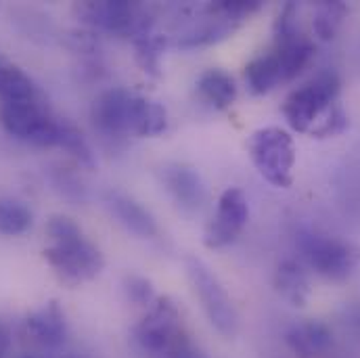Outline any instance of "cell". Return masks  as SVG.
<instances>
[{
  "label": "cell",
  "mask_w": 360,
  "mask_h": 358,
  "mask_svg": "<svg viewBox=\"0 0 360 358\" xmlns=\"http://www.w3.org/2000/svg\"><path fill=\"white\" fill-rule=\"evenodd\" d=\"M51 245L42 252L51 269L68 285L92 281L105 267L101 250L84 237L82 229L63 214L51 216L46 224Z\"/></svg>",
  "instance_id": "6da1fadb"
},
{
  "label": "cell",
  "mask_w": 360,
  "mask_h": 358,
  "mask_svg": "<svg viewBox=\"0 0 360 358\" xmlns=\"http://www.w3.org/2000/svg\"><path fill=\"white\" fill-rule=\"evenodd\" d=\"M248 153L266 182L276 188L291 186L295 145L287 130L276 126L256 130L248 141Z\"/></svg>",
  "instance_id": "7a4b0ae2"
},
{
  "label": "cell",
  "mask_w": 360,
  "mask_h": 358,
  "mask_svg": "<svg viewBox=\"0 0 360 358\" xmlns=\"http://www.w3.org/2000/svg\"><path fill=\"white\" fill-rule=\"evenodd\" d=\"M184 269H186L193 291L197 293L210 325L222 338H235L239 331V314H237V308H235L231 295L218 281V276L201 260H197L193 256H188L184 260Z\"/></svg>",
  "instance_id": "3957f363"
},
{
  "label": "cell",
  "mask_w": 360,
  "mask_h": 358,
  "mask_svg": "<svg viewBox=\"0 0 360 358\" xmlns=\"http://www.w3.org/2000/svg\"><path fill=\"white\" fill-rule=\"evenodd\" d=\"M0 124L6 134L17 141L30 143L34 147H57L61 120L51 115V111L38 103V98L2 103Z\"/></svg>",
  "instance_id": "277c9868"
},
{
  "label": "cell",
  "mask_w": 360,
  "mask_h": 358,
  "mask_svg": "<svg viewBox=\"0 0 360 358\" xmlns=\"http://www.w3.org/2000/svg\"><path fill=\"white\" fill-rule=\"evenodd\" d=\"M340 89L342 82L335 72H321L310 82L293 90L283 103V115L289 128L295 132H310L323 111L338 103Z\"/></svg>",
  "instance_id": "5b68a950"
},
{
  "label": "cell",
  "mask_w": 360,
  "mask_h": 358,
  "mask_svg": "<svg viewBox=\"0 0 360 358\" xmlns=\"http://www.w3.org/2000/svg\"><path fill=\"white\" fill-rule=\"evenodd\" d=\"M132 335L139 348L153 358L166 354L188 338L182 325V314L172 298H158L147 314L136 323Z\"/></svg>",
  "instance_id": "8992f818"
},
{
  "label": "cell",
  "mask_w": 360,
  "mask_h": 358,
  "mask_svg": "<svg viewBox=\"0 0 360 358\" xmlns=\"http://www.w3.org/2000/svg\"><path fill=\"white\" fill-rule=\"evenodd\" d=\"M297 248L310 269L331 281H346L359 267V254L335 237L304 233L297 239Z\"/></svg>",
  "instance_id": "52a82bcc"
},
{
  "label": "cell",
  "mask_w": 360,
  "mask_h": 358,
  "mask_svg": "<svg viewBox=\"0 0 360 358\" xmlns=\"http://www.w3.org/2000/svg\"><path fill=\"white\" fill-rule=\"evenodd\" d=\"M78 17L96 30L134 38L145 30H151V21L141 4L126 0H105V2H80L76 4Z\"/></svg>",
  "instance_id": "ba28073f"
},
{
  "label": "cell",
  "mask_w": 360,
  "mask_h": 358,
  "mask_svg": "<svg viewBox=\"0 0 360 358\" xmlns=\"http://www.w3.org/2000/svg\"><path fill=\"white\" fill-rule=\"evenodd\" d=\"M250 220V203L241 188H226L220 199L214 218L207 222L203 231V243L210 250H220L231 245Z\"/></svg>",
  "instance_id": "9c48e42d"
},
{
  "label": "cell",
  "mask_w": 360,
  "mask_h": 358,
  "mask_svg": "<svg viewBox=\"0 0 360 358\" xmlns=\"http://www.w3.org/2000/svg\"><path fill=\"white\" fill-rule=\"evenodd\" d=\"M134 96L136 94L124 89H109L101 92L90 107V120L94 130L111 141L130 136Z\"/></svg>",
  "instance_id": "30bf717a"
},
{
  "label": "cell",
  "mask_w": 360,
  "mask_h": 358,
  "mask_svg": "<svg viewBox=\"0 0 360 358\" xmlns=\"http://www.w3.org/2000/svg\"><path fill=\"white\" fill-rule=\"evenodd\" d=\"M23 333L40 348L55 350L68 340V319L59 302H49L23 321Z\"/></svg>",
  "instance_id": "8fae6325"
},
{
  "label": "cell",
  "mask_w": 360,
  "mask_h": 358,
  "mask_svg": "<svg viewBox=\"0 0 360 358\" xmlns=\"http://www.w3.org/2000/svg\"><path fill=\"white\" fill-rule=\"evenodd\" d=\"M162 182L166 191L174 197L182 210L195 212L205 203V184L197 170H193L186 164H166L162 166Z\"/></svg>",
  "instance_id": "7c38bea8"
},
{
  "label": "cell",
  "mask_w": 360,
  "mask_h": 358,
  "mask_svg": "<svg viewBox=\"0 0 360 358\" xmlns=\"http://www.w3.org/2000/svg\"><path fill=\"white\" fill-rule=\"evenodd\" d=\"M237 25H239V21H235L233 17L222 13L218 8V4L212 2L205 8V17L180 36L179 46L180 49H199V46L216 44V42L224 40L226 36H231Z\"/></svg>",
  "instance_id": "4fadbf2b"
},
{
  "label": "cell",
  "mask_w": 360,
  "mask_h": 358,
  "mask_svg": "<svg viewBox=\"0 0 360 358\" xmlns=\"http://www.w3.org/2000/svg\"><path fill=\"white\" fill-rule=\"evenodd\" d=\"M105 203L111 210V214L117 218V222L122 226H126L130 233H134L136 237H143V239L158 237L160 229H158L155 218L136 199H132L120 191H107Z\"/></svg>",
  "instance_id": "5bb4252c"
},
{
  "label": "cell",
  "mask_w": 360,
  "mask_h": 358,
  "mask_svg": "<svg viewBox=\"0 0 360 358\" xmlns=\"http://www.w3.org/2000/svg\"><path fill=\"white\" fill-rule=\"evenodd\" d=\"M285 344L300 358H319L331 350L333 333L321 321H304L285 333Z\"/></svg>",
  "instance_id": "9a60e30c"
},
{
  "label": "cell",
  "mask_w": 360,
  "mask_h": 358,
  "mask_svg": "<svg viewBox=\"0 0 360 358\" xmlns=\"http://www.w3.org/2000/svg\"><path fill=\"white\" fill-rule=\"evenodd\" d=\"M195 87L197 94L214 109H229L237 101V82L224 70H205Z\"/></svg>",
  "instance_id": "2e32d148"
},
{
  "label": "cell",
  "mask_w": 360,
  "mask_h": 358,
  "mask_svg": "<svg viewBox=\"0 0 360 358\" xmlns=\"http://www.w3.org/2000/svg\"><path fill=\"white\" fill-rule=\"evenodd\" d=\"M274 289L291 306H304L310 293V283L302 264L295 260H283L274 270Z\"/></svg>",
  "instance_id": "e0dca14e"
},
{
  "label": "cell",
  "mask_w": 360,
  "mask_h": 358,
  "mask_svg": "<svg viewBox=\"0 0 360 358\" xmlns=\"http://www.w3.org/2000/svg\"><path fill=\"white\" fill-rule=\"evenodd\" d=\"M168 130V111L162 103L145 96H134L132 109V134L134 136H160Z\"/></svg>",
  "instance_id": "ac0fdd59"
},
{
  "label": "cell",
  "mask_w": 360,
  "mask_h": 358,
  "mask_svg": "<svg viewBox=\"0 0 360 358\" xmlns=\"http://www.w3.org/2000/svg\"><path fill=\"white\" fill-rule=\"evenodd\" d=\"M274 55L278 59L281 80L283 82H291L310 63V59L314 55V44L310 40H306L304 36H300V38H295L291 42L274 44Z\"/></svg>",
  "instance_id": "d6986e66"
},
{
  "label": "cell",
  "mask_w": 360,
  "mask_h": 358,
  "mask_svg": "<svg viewBox=\"0 0 360 358\" xmlns=\"http://www.w3.org/2000/svg\"><path fill=\"white\" fill-rule=\"evenodd\" d=\"M243 78H245L248 90L256 96L276 89L283 80H281V68H278V59L274 51L250 61L243 70Z\"/></svg>",
  "instance_id": "ffe728a7"
},
{
  "label": "cell",
  "mask_w": 360,
  "mask_h": 358,
  "mask_svg": "<svg viewBox=\"0 0 360 358\" xmlns=\"http://www.w3.org/2000/svg\"><path fill=\"white\" fill-rule=\"evenodd\" d=\"M132 44H134V53H136V63L141 65V70L151 78H160L162 55L166 49V36L155 34L153 30H145L132 38Z\"/></svg>",
  "instance_id": "44dd1931"
},
{
  "label": "cell",
  "mask_w": 360,
  "mask_h": 358,
  "mask_svg": "<svg viewBox=\"0 0 360 358\" xmlns=\"http://www.w3.org/2000/svg\"><path fill=\"white\" fill-rule=\"evenodd\" d=\"M36 87L17 65L4 61L0 68V98L2 103H19V101H34Z\"/></svg>",
  "instance_id": "7402d4cb"
},
{
  "label": "cell",
  "mask_w": 360,
  "mask_h": 358,
  "mask_svg": "<svg viewBox=\"0 0 360 358\" xmlns=\"http://www.w3.org/2000/svg\"><path fill=\"white\" fill-rule=\"evenodd\" d=\"M34 214L32 210L11 197H0V235L17 237L32 229Z\"/></svg>",
  "instance_id": "603a6c76"
},
{
  "label": "cell",
  "mask_w": 360,
  "mask_h": 358,
  "mask_svg": "<svg viewBox=\"0 0 360 358\" xmlns=\"http://www.w3.org/2000/svg\"><path fill=\"white\" fill-rule=\"evenodd\" d=\"M348 15V6L340 0H325V2H319L316 8H314V19H312V27H314V34L329 42L338 36V32L342 30V23Z\"/></svg>",
  "instance_id": "cb8c5ba5"
},
{
  "label": "cell",
  "mask_w": 360,
  "mask_h": 358,
  "mask_svg": "<svg viewBox=\"0 0 360 358\" xmlns=\"http://www.w3.org/2000/svg\"><path fill=\"white\" fill-rule=\"evenodd\" d=\"M57 147H61L65 153H70L84 168H94L96 166V158H94V151H92L89 141H86V136L68 120H61Z\"/></svg>",
  "instance_id": "d4e9b609"
},
{
  "label": "cell",
  "mask_w": 360,
  "mask_h": 358,
  "mask_svg": "<svg viewBox=\"0 0 360 358\" xmlns=\"http://www.w3.org/2000/svg\"><path fill=\"white\" fill-rule=\"evenodd\" d=\"M348 115L344 111V107L340 103H333L327 111H323V115L314 122V126L310 128V136L314 139H329V136H338L348 128Z\"/></svg>",
  "instance_id": "484cf974"
},
{
  "label": "cell",
  "mask_w": 360,
  "mask_h": 358,
  "mask_svg": "<svg viewBox=\"0 0 360 358\" xmlns=\"http://www.w3.org/2000/svg\"><path fill=\"white\" fill-rule=\"evenodd\" d=\"M300 36L302 34L297 30V6L293 2H289L276 15V21H274V44H285V42H291V40H295Z\"/></svg>",
  "instance_id": "4316f807"
},
{
  "label": "cell",
  "mask_w": 360,
  "mask_h": 358,
  "mask_svg": "<svg viewBox=\"0 0 360 358\" xmlns=\"http://www.w3.org/2000/svg\"><path fill=\"white\" fill-rule=\"evenodd\" d=\"M124 293L136 306H149L151 308L153 302L158 300L153 283L145 276H139V274H128L124 279Z\"/></svg>",
  "instance_id": "83f0119b"
},
{
  "label": "cell",
  "mask_w": 360,
  "mask_h": 358,
  "mask_svg": "<svg viewBox=\"0 0 360 358\" xmlns=\"http://www.w3.org/2000/svg\"><path fill=\"white\" fill-rule=\"evenodd\" d=\"M53 182H55V184H57V188L63 193V197H68V199H72V201H82V199L86 197L84 186H82L80 179H78L72 170H68V168H59V170H55V174H53Z\"/></svg>",
  "instance_id": "f1b7e54d"
},
{
  "label": "cell",
  "mask_w": 360,
  "mask_h": 358,
  "mask_svg": "<svg viewBox=\"0 0 360 358\" xmlns=\"http://www.w3.org/2000/svg\"><path fill=\"white\" fill-rule=\"evenodd\" d=\"M160 358H205V354L201 352V348H197L193 344L191 338H186L184 342H180L179 346H174L172 350H168L166 354H162Z\"/></svg>",
  "instance_id": "f546056e"
},
{
  "label": "cell",
  "mask_w": 360,
  "mask_h": 358,
  "mask_svg": "<svg viewBox=\"0 0 360 358\" xmlns=\"http://www.w3.org/2000/svg\"><path fill=\"white\" fill-rule=\"evenodd\" d=\"M11 346V338H8V331L4 329V325L0 323V358H4L6 350Z\"/></svg>",
  "instance_id": "4dcf8cb0"
},
{
  "label": "cell",
  "mask_w": 360,
  "mask_h": 358,
  "mask_svg": "<svg viewBox=\"0 0 360 358\" xmlns=\"http://www.w3.org/2000/svg\"><path fill=\"white\" fill-rule=\"evenodd\" d=\"M61 358H86L84 354H76V352H70V354H65V357Z\"/></svg>",
  "instance_id": "1f68e13d"
},
{
  "label": "cell",
  "mask_w": 360,
  "mask_h": 358,
  "mask_svg": "<svg viewBox=\"0 0 360 358\" xmlns=\"http://www.w3.org/2000/svg\"><path fill=\"white\" fill-rule=\"evenodd\" d=\"M17 358H36V357H30V354H27V357H17Z\"/></svg>",
  "instance_id": "d6a6232c"
},
{
  "label": "cell",
  "mask_w": 360,
  "mask_h": 358,
  "mask_svg": "<svg viewBox=\"0 0 360 358\" xmlns=\"http://www.w3.org/2000/svg\"><path fill=\"white\" fill-rule=\"evenodd\" d=\"M2 65H4V61H2V59H0V68H2Z\"/></svg>",
  "instance_id": "836d02e7"
}]
</instances>
